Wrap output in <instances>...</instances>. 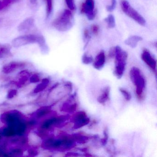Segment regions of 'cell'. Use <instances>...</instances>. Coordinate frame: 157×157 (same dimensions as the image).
<instances>
[{"mask_svg":"<svg viewBox=\"0 0 157 157\" xmlns=\"http://www.w3.org/2000/svg\"><path fill=\"white\" fill-rule=\"evenodd\" d=\"M31 44H38L42 51L44 52L48 49L45 39L42 35L27 34L21 36L14 38L12 42L13 47L19 48Z\"/></svg>","mask_w":157,"mask_h":157,"instance_id":"cell-1","label":"cell"},{"mask_svg":"<svg viewBox=\"0 0 157 157\" xmlns=\"http://www.w3.org/2000/svg\"><path fill=\"white\" fill-rule=\"evenodd\" d=\"M74 22V17L71 10H65L54 20L52 25L57 31L65 32L72 28Z\"/></svg>","mask_w":157,"mask_h":157,"instance_id":"cell-2","label":"cell"},{"mask_svg":"<svg viewBox=\"0 0 157 157\" xmlns=\"http://www.w3.org/2000/svg\"><path fill=\"white\" fill-rule=\"evenodd\" d=\"M131 81L136 87V92L138 98L142 99L146 87V80L140 70L136 67L131 68L129 72Z\"/></svg>","mask_w":157,"mask_h":157,"instance_id":"cell-3","label":"cell"},{"mask_svg":"<svg viewBox=\"0 0 157 157\" xmlns=\"http://www.w3.org/2000/svg\"><path fill=\"white\" fill-rule=\"evenodd\" d=\"M115 53L114 57H115V67L114 73L115 76L118 79H120L122 78L124 71L128 55L125 51H124L118 46L115 47Z\"/></svg>","mask_w":157,"mask_h":157,"instance_id":"cell-4","label":"cell"},{"mask_svg":"<svg viewBox=\"0 0 157 157\" xmlns=\"http://www.w3.org/2000/svg\"><path fill=\"white\" fill-rule=\"evenodd\" d=\"M0 119L3 124L14 128L18 124L25 121V117L23 114L16 110L4 112L2 114Z\"/></svg>","mask_w":157,"mask_h":157,"instance_id":"cell-5","label":"cell"},{"mask_svg":"<svg viewBox=\"0 0 157 157\" xmlns=\"http://www.w3.org/2000/svg\"><path fill=\"white\" fill-rule=\"evenodd\" d=\"M120 6L121 10L127 16L141 26L146 25V21L145 19L130 5L128 1L126 0H121Z\"/></svg>","mask_w":157,"mask_h":157,"instance_id":"cell-6","label":"cell"},{"mask_svg":"<svg viewBox=\"0 0 157 157\" xmlns=\"http://www.w3.org/2000/svg\"><path fill=\"white\" fill-rule=\"evenodd\" d=\"M94 8V0H85L81 6L80 12L86 15L88 20L92 21L96 15Z\"/></svg>","mask_w":157,"mask_h":157,"instance_id":"cell-7","label":"cell"},{"mask_svg":"<svg viewBox=\"0 0 157 157\" xmlns=\"http://www.w3.org/2000/svg\"><path fill=\"white\" fill-rule=\"evenodd\" d=\"M142 60L147 64V66L150 68L154 73H156V60L151 55L150 52L147 50L144 49L141 55Z\"/></svg>","mask_w":157,"mask_h":157,"instance_id":"cell-8","label":"cell"},{"mask_svg":"<svg viewBox=\"0 0 157 157\" xmlns=\"http://www.w3.org/2000/svg\"><path fill=\"white\" fill-rule=\"evenodd\" d=\"M26 63L22 62H11L6 64L2 68V72L5 74L12 73L16 70L25 67Z\"/></svg>","mask_w":157,"mask_h":157,"instance_id":"cell-9","label":"cell"},{"mask_svg":"<svg viewBox=\"0 0 157 157\" xmlns=\"http://www.w3.org/2000/svg\"><path fill=\"white\" fill-rule=\"evenodd\" d=\"M74 127L75 128H80L89 124L90 119L87 115L83 112L78 113L74 118Z\"/></svg>","mask_w":157,"mask_h":157,"instance_id":"cell-10","label":"cell"},{"mask_svg":"<svg viewBox=\"0 0 157 157\" xmlns=\"http://www.w3.org/2000/svg\"><path fill=\"white\" fill-rule=\"evenodd\" d=\"M105 62V56L104 51L100 52L96 56L94 61L93 66L97 70L101 69Z\"/></svg>","mask_w":157,"mask_h":157,"instance_id":"cell-11","label":"cell"},{"mask_svg":"<svg viewBox=\"0 0 157 157\" xmlns=\"http://www.w3.org/2000/svg\"><path fill=\"white\" fill-rule=\"evenodd\" d=\"M34 20L33 18H29L25 19L18 26V30L21 32L25 33L30 31L33 26Z\"/></svg>","mask_w":157,"mask_h":157,"instance_id":"cell-12","label":"cell"},{"mask_svg":"<svg viewBox=\"0 0 157 157\" xmlns=\"http://www.w3.org/2000/svg\"><path fill=\"white\" fill-rule=\"evenodd\" d=\"M11 46L10 44H0V59L11 56Z\"/></svg>","mask_w":157,"mask_h":157,"instance_id":"cell-13","label":"cell"},{"mask_svg":"<svg viewBox=\"0 0 157 157\" xmlns=\"http://www.w3.org/2000/svg\"><path fill=\"white\" fill-rule=\"evenodd\" d=\"M51 106H43L36 110L35 116L37 119H41L44 118L48 115L51 113Z\"/></svg>","mask_w":157,"mask_h":157,"instance_id":"cell-14","label":"cell"},{"mask_svg":"<svg viewBox=\"0 0 157 157\" xmlns=\"http://www.w3.org/2000/svg\"><path fill=\"white\" fill-rule=\"evenodd\" d=\"M142 40V38L141 36L136 35L131 36L126 39L124 43L127 45L132 48H135L137 46L138 44Z\"/></svg>","mask_w":157,"mask_h":157,"instance_id":"cell-15","label":"cell"},{"mask_svg":"<svg viewBox=\"0 0 157 157\" xmlns=\"http://www.w3.org/2000/svg\"><path fill=\"white\" fill-rule=\"evenodd\" d=\"M49 82H50V81L48 78H44L43 79L41 80L40 83H38L35 88L34 89L33 92L34 94H37L43 91L48 86Z\"/></svg>","mask_w":157,"mask_h":157,"instance_id":"cell-16","label":"cell"},{"mask_svg":"<svg viewBox=\"0 0 157 157\" xmlns=\"http://www.w3.org/2000/svg\"><path fill=\"white\" fill-rule=\"evenodd\" d=\"M109 94H110V88L109 87H105L102 90L101 93L98 97V101L102 104L105 103L109 100Z\"/></svg>","mask_w":157,"mask_h":157,"instance_id":"cell-17","label":"cell"},{"mask_svg":"<svg viewBox=\"0 0 157 157\" xmlns=\"http://www.w3.org/2000/svg\"><path fill=\"white\" fill-rule=\"evenodd\" d=\"M2 136L6 137H12L16 136V131L14 127L8 126L3 128L1 133Z\"/></svg>","mask_w":157,"mask_h":157,"instance_id":"cell-18","label":"cell"},{"mask_svg":"<svg viewBox=\"0 0 157 157\" xmlns=\"http://www.w3.org/2000/svg\"><path fill=\"white\" fill-rule=\"evenodd\" d=\"M105 21L106 23L107 27L109 29H113L115 27V19L113 15L112 14L108 15L105 19Z\"/></svg>","mask_w":157,"mask_h":157,"instance_id":"cell-19","label":"cell"},{"mask_svg":"<svg viewBox=\"0 0 157 157\" xmlns=\"http://www.w3.org/2000/svg\"><path fill=\"white\" fill-rule=\"evenodd\" d=\"M47 19L49 18L53 10V0H45Z\"/></svg>","mask_w":157,"mask_h":157,"instance_id":"cell-20","label":"cell"},{"mask_svg":"<svg viewBox=\"0 0 157 157\" xmlns=\"http://www.w3.org/2000/svg\"><path fill=\"white\" fill-rule=\"evenodd\" d=\"M21 147H17L12 149L9 153L10 156H21L23 154L24 151Z\"/></svg>","mask_w":157,"mask_h":157,"instance_id":"cell-21","label":"cell"},{"mask_svg":"<svg viewBox=\"0 0 157 157\" xmlns=\"http://www.w3.org/2000/svg\"><path fill=\"white\" fill-rule=\"evenodd\" d=\"M29 81L31 83H36L40 82L41 79L40 76L38 73H34L33 75H31L29 78Z\"/></svg>","mask_w":157,"mask_h":157,"instance_id":"cell-22","label":"cell"},{"mask_svg":"<svg viewBox=\"0 0 157 157\" xmlns=\"http://www.w3.org/2000/svg\"><path fill=\"white\" fill-rule=\"evenodd\" d=\"M18 93V92L17 90H15V89H11L8 92L7 98L10 100L13 99L15 96H17Z\"/></svg>","mask_w":157,"mask_h":157,"instance_id":"cell-23","label":"cell"},{"mask_svg":"<svg viewBox=\"0 0 157 157\" xmlns=\"http://www.w3.org/2000/svg\"><path fill=\"white\" fill-rule=\"evenodd\" d=\"M82 61L84 64L88 65L90 64L93 61V59L91 56H88L86 54H84L82 57Z\"/></svg>","mask_w":157,"mask_h":157,"instance_id":"cell-24","label":"cell"},{"mask_svg":"<svg viewBox=\"0 0 157 157\" xmlns=\"http://www.w3.org/2000/svg\"><path fill=\"white\" fill-rule=\"evenodd\" d=\"M83 37H84V40L85 43H86V44H88L91 38L90 33L88 29L84 30L83 32Z\"/></svg>","mask_w":157,"mask_h":157,"instance_id":"cell-25","label":"cell"},{"mask_svg":"<svg viewBox=\"0 0 157 157\" xmlns=\"http://www.w3.org/2000/svg\"><path fill=\"white\" fill-rule=\"evenodd\" d=\"M120 91L123 94V96L124 97L125 99L127 101H130L131 99V95L126 90L123 88H120Z\"/></svg>","mask_w":157,"mask_h":157,"instance_id":"cell-26","label":"cell"},{"mask_svg":"<svg viewBox=\"0 0 157 157\" xmlns=\"http://www.w3.org/2000/svg\"><path fill=\"white\" fill-rule=\"evenodd\" d=\"M67 6L70 10L73 11L75 10V4L74 0H65Z\"/></svg>","mask_w":157,"mask_h":157,"instance_id":"cell-27","label":"cell"},{"mask_svg":"<svg viewBox=\"0 0 157 157\" xmlns=\"http://www.w3.org/2000/svg\"><path fill=\"white\" fill-rule=\"evenodd\" d=\"M116 4V0H111V4L110 5H107L106 6V10L108 12H109L113 11L115 9Z\"/></svg>","mask_w":157,"mask_h":157,"instance_id":"cell-28","label":"cell"},{"mask_svg":"<svg viewBox=\"0 0 157 157\" xmlns=\"http://www.w3.org/2000/svg\"><path fill=\"white\" fill-rule=\"evenodd\" d=\"M91 31L94 35H97L100 32V27L97 25H93L91 27Z\"/></svg>","mask_w":157,"mask_h":157,"instance_id":"cell-29","label":"cell"},{"mask_svg":"<svg viewBox=\"0 0 157 157\" xmlns=\"http://www.w3.org/2000/svg\"><path fill=\"white\" fill-rule=\"evenodd\" d=\"M28 153L30 156H36L38 153V150L35 147L31 148L28 150Z\"/></svg>","mask_w":157,"mask_h":157,"instance_id":"cell-30","label":"cell"},{"mask_svg":"<svg viewBox=\"0 0 157 157\" xmlns=\"http://www.w3.org/2000/svg\"><path fill=\"white\" fill-rule=\"evenodd\" d=\"M115 47L111 48L110 49V51L109 53V57L112 58L114 57L115 56Z\"/></svg>","mask_w":157,"mask_h":157,"instance_id":"cell-31","label":"cell"},{"mask_svg":"<svg viewBox=\"0 0 157 157\" xmlns=\"http://www.w3.org/2000/svg\"><path fill=\"white\" fill-rule=\"evenodd\" d=\"M6 3L4 2V0H3L2 1H0V10H1L2 9H4V8L7 7V5H6Z\"/></svg>","mask_w":157,"mask_h":157,"instance_id":"cell-32","label":"cell"},{"mask_svg":"<svg viewBox=\"0 0 157 157\" xmlns=\"http://www.w3.org/2000/svg\"><path fill=\"white\" fill-rule=\"evenodd\" d=\"M37 1H38V0H30V3L32 5H36Z\"/></svg>","mask_w":157,"mask_h":157,"instance_id":"cell-33","label":"cell"}]
</instances>
